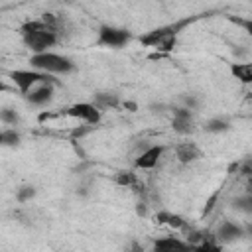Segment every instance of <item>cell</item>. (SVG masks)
<instances>
[{
	"label": "cell",
	"mask_w": 252,
	"mask_h": 252,
	"mask_svg": "<svg viewBox=\"0 0 252 252\" xmlns=\"http://www.w3.org/2000/svg\"><path fill=\"white\" fill-rule=\"evenodd\" d=\"M22 39L32 53H43L49 51L57 43V20L51 14H43L41 20L26 22L20 28Z\"/></svg>",
	"instance_id": "obj_1"
},
{
	"label": "cell",
	"mask_w": 252,
	"mask_h": 252,
	"mask_svg": "<svg viewBox=\"0 0 252 252\" xmlns=\"http://www.w3.org/2000/svg\"><path fill=\"white\" fill-rule=\"evenodd\" d=\"M30 63H32L33 69L43 71V73H49V75H65V73H71L75 69V63L69 57L59 55V53H53V51L32 53Z\"/></svg>",
	"instance_id": "obj_2"
},
{
	"label": "cell",
	"mask_w": 252,
	"mask_h": 252,
	"mask_svg": "<svg viewBox=\"0 0 252 252\" xmlns=\"http://www.w3.org/2000/svg\"><path fill=\"white\" fill-rule=\"evenodd\" d=\"M10 79L20 89L22 94H28L39 83H55L49 73H43V71H37V69H16V71L10 73Z\"/></svg>",
	"instance_id": "obj_3"
},
{
	"label": "cell",
	"mask_w": 252,
	"mask_h": 252,
	"mask_svg": "<svg viewBox=\"0 0 252 252\" xmlns=\"http://www.w3.org/2000/svg\"><path fill=\"white\" fill-rule=\"evenodd\" d=\"M132 39V33L124 28H114V26H100L98 28V37L96 45L100 47H110V49H120Z\"/></svg>",
	"instance_id": "obj_4"
},
{
	"label": "cell",
	"mask_w": 252,
	"mask_h": 252,
	"mask_svg": "<svg viewBox=\"0 0 252 252\" xmlns=\"http://www.w3.org/2000/svg\"><path fill=\"white\" fill-rule=\"evenodd\" d=\"M67 114L73 118H79L87 124H98V120H100V108L91 102H77L67 108Z\"/></svg>",
	"instance_id": "obj_5"
},
{
	"label": "cell",
	"mask_w": 252,
	"mask_h": 252,
	"mask_svg": "<svg viewBox=\"0 0 252 252\" xmlns=\"http://www.w3.org/2000/svg\"><path fill=\"white\" fill-rule=\"evenodd\" d=\"M175 30L173 28H161V30H154L148 35L142 37V41L150 47H161V49H169L175 41Z\"/></svg>",
	"instance_id": "obj_6"
},
{
	"label": "cell",
	"mask_w": 252,
	"mask_h": 252,
	"mask_svg": "<svg viewBox=\"0 0 252 252\" xmlns=\"http://www.w3.org/2000/svg\"><path fill=\"white\" fill-rule=\"evenodd\" d=\"M53 85L55 83H39L35 85L28 94H24L28 98V102L35 104V106H43L53 98Z\"/></svg>",
	"instance_id": "obj_7"
},
{
	"label": "cell",
	"mask_w": 252,
	"mask_h": 252,
	"mask_svg": "<svg viewBox=\"0 0 252 252\" xmlns=\"http://www.w3.org/2000/svg\"><path fill=\"white\" fill-rule=\"evenodd\" d=\"M163 146H150L148 150H144L138 158H136V167H140V169H152V167H156L158 165V161H159V158L163 156Z\"/></svg>",
	"instance_id": "obj_8"
},
{
	"label": "cell",
	"mask_w": 252,
	"mask_h": 252,
	"mask_svg": "<svg viewBox=\"0 0 252 252\" xmlns=\"http://www.w3.org/2000/svg\"><path fill=\"white\" fill-rule=\"evenodd\" d=\"M171 126L177 134H189L193 130V118H191V112L187 108H175L173 110V120H171Z\"/></svg>",
	"instance_id": "obj_9"
},
{
	"label": "cell",
	"mask_w": 252,
	"mask_h": 252,
	"mask_svg": "<svg viewBox=\"0 0 252 252\" xmlns=\"http://www.w3.org/2000/svg\"><path fill=\"white\" fill-rule=\"evenodd\" d=\"M175 156L181 163H191V161L201 158V150L193 142H183V144L175 146Z\"/></svg>",
	"instance_id": "obj_10"
},
{
	"label": "cell",
	"mask_w": 252,
	"mask_h": 252,
	"mask_svg": "<svg viewBox=\"0 0 252 252\" xmlns=\"http://www.w3.org/2000/svg\"><path fill=\"white\" fill-rule=\"evenodd\" d=\"M191 244L189 242H183L179 238H173V236H165V238H159L154 242V250H161V252H171V250H189Z\"/></svg>",
	"instance_id": "obj_11"
},
{
	"label": "cell",
	"mask_w": 252,
	"mask_h": 252,
	"mask_svg": "<svg viewBox=\"0 0 252 252\" xmlns=\"http://www.w3.org/2000/svg\"><path fill=\"white\" fill-rule=\"evenodd\" d=\"M242 236H244V230L230 220H224L219 228V240H222V242H232V240H238Z\"/></svg>",
	"instance_id": "obj_12"
},
{
	"label": "cell",
	"mask_w": 252,
	"mask_h": 252,
	"mask_svg": "<svg viewBox=\"0 0 252 252\" xmlns=\"http://www.w3.org/2000/svg\"><path fill=\"white\" fill-rule=\"evenodd\" d=\"M230 73H232V77L238 79L242 85H250V83H252V61L230 65Z\"/></svg>",
	"instance_id": "obj_13"
},
{
	"label": "cell",
	"mask_w": 252,
	"mask_h": 252,
	"mask_svg": "<svg viewBox=\"0 0 252 252\" xmlns=\"http://www.w3.org/2000/svg\"><path fill=\"white\" fill-rule=\"evenodd\" d=\"M94 104L102 110V108H114V106H118V96L116 94H108V93H100V94H96L94 96Z\"/></svg>",
	"instance_id": "obj_14"
},
{
	"label": "cell",
	"mask_w": 252,
	"mask_h": 252,
	"mask_svg": "<svg viewBox=\"0 0 252 252\" xmlns=\"http://www.w3.org/2000/svg\"><path fill=\"white\" fill-rule=\"evenodd\" d=\"M234 209L246 213V215H252V193L248 191L246 195H240L234 199Z\"/></svg>",
	"instance_id": "obj_15"
},
{
	"label": "cell",
	"mask_w": 252,
	"mask_h": 252,
	"mask_svg": "<svg viewBox=\"0 0 252 252\" xmlns=\"http://www.w3.org/2000/svg\"><path fill=\"white\" fill-rule=\"evenodd\" d=\"M158 222H167V224L173 226V228H181V226H185L183 219H181L179 215H171V213H159V215H158Z\"/></svg>",
	"instance_id": "obj_16"
},
{
	"label": "cell",
	"mask_w": 252,
	"mask_h": 252,
	"mask_svg": "<svg viewBox=\"0 0 252 252\" xmlns=\"http://www.w3.org/2000/svg\"><path fill=\"white\" fill-rule=\"evenodd\" d=\"M205 130H207V132H213V134L224 132V130H228V122L222 120V118H211V120L205 124Z\"/></svg>",
	"instance_id": "obj_17"
},
{
	"label": "cell",
	"mask_w": 252,
	"mask_h": 252,
	"mask_svg": "<svg viewBox=\"0 0 252 252\" xmlns=\"http://www.w3.org/2000/svg\"><path fill=\"white\" fill-rule=\"evenodd\" d=\"M0 142H2V146H18L20 144V134L16 130H2Z\"/></svg>",
	"instance_id": "obj_18"
},
{
	"label": "cell",
	"mask_w": 252,
	"mask_h": 252,
	"mask_svg": "<svg viewBox=\"0 0 252 252\" xmlns=\"http://www.w3.org/2000/svg\"><path fill=\"white\" fill-rule=\"evenodd\" d=\"M116 183L118 185H124V187L136 185V175L132 171H118L116 173Z\"/></svg>",
	"instance_id": "obj_19"
},
{
	"label": "cell",
	"mask_w": 252,
	"mask_h": 252,
	"mask_svg": "<svg viewBox=\"0 0 252 252\" xmlns=\"http://www.w3.org/2000/svg\"><path fill=\"white\" fill-rule=\"evenodd\" d=\"M0 118H2L4 124H16V122H18V114H16V110H12V108H4V110L0 112Z\"/></svg>",
	"instance_id": "obj_20"
},
{
	"label": "cell",
	"mask_w": 252,
	"mask_h": 252,
	"mask_svg": "<svg viewBox=\"0 0 252 252\" xmlns=\"http://www.w3.org/2000/svg\"><path fill=\"white\" fill-rule=\"evenodd\" d=\"M33 195H35V189L30 187V185H26V187H22V189L18 191V201H20V203H26V201H30Z\"/></svg>",
	"instance_id": "obj_21"
},
{
	"label": "cell",
	"mask_w": 252,
	"mask_h": 252,
	"mask_svg": "<svg viewBox=\"0 0 252 252\" xmlns=\"http://www.w3.org/2000/svg\"><path fill=\"white\" fill-rule=\"evenodd\" d=\"M236 24H240L248 32V35H252V20H236Z\"/></svg>",
	"instance_id": "obj_22"
},
{
	"label": "cell",
	"mask_w": 252,
	"mask_h": 252,
	"mask_svg": "<svg viewBox=\"0 0 252 252\" xmlns=\"http://www.w3.org/2000/svg\"><path fill=\"white\" fill-rule=\"evenodd\" d=\"M248 191L252 193V175H250V179H248Z\"/></svg>",
	"instance_id": "obj_23"
},
{
	"label": "cell",
	"mask_w": 252,
	"mask_h": 252,
	"mask_svg": "<svg viewBox=\"0 0 252 252\" xmlns=\"http://www.w3.org/2000/svg\"><path fill=\"white\" fill-rule=\"evenodd\" d=\"M250 236H252V224H250Z\"/></svg>",
	"instance_id": "obj_24"
}]
</instances>
